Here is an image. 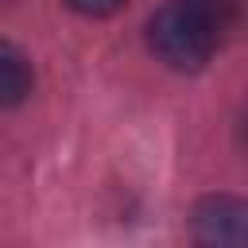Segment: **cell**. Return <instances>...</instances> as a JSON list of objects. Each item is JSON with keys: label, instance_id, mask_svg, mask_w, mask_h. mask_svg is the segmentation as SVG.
Listing matches in <instances>:
<instances>
[{"label": "cell", "instance_id": "obj_1", "mask_svg": "<svg viewBox=\"0 0 248 248\" xmlns=\"http://www.w3.org/2000/svg\"><path fill=\"white\" fill-rule=\"evenodd\" d=\"M147 43L170 70H202L221 43V12L209 0H170L151 16Z\"/></svg>", "mask_w": 248, "mask_h": 248}, {"label": "cell", "instance_id": "obj_2", "mask_svg": "<svg viewBox=\"0 0 248 248\" xmlns=\"http://www.w3.org/2000/svg\"><path fill=\"white\" fill-rule=\"evenodd\" d=\"M244 217L248 209L236 202V198H205L198 209H194V229L202 240H217V244H240L244 240Z\"/></svg>", "mask_w": 248, "mask_h": 248}, {"label": "cell", "instance_id": "obj_3", "mask_svg": "<svg viewBox=\"0 0 248 248\" xmlns=\"http://www.w3.org/2000/svg\"><path fill=\"white\" fill-rule=\"evenodd\" d=\"M31 62L23 58V50H16L12 43H0V108L19 105L31 93Z\"/></svg>", "mask_w": 248, "mask_h": 248}, {"label": "cell", "instance_id": "obj_4", "mask_svg": "<svg viewBox=\"0 0 248 248\" xmlns=\"http://www.w3.org/2000/svg\"><path fill=\"white\" fill-rule=\"evenodd\" d=\"M74 12H81V16H112L124 0H66Z\"/></svg>", "mask_w": 248, "mask_h": 248}]
</instances>
